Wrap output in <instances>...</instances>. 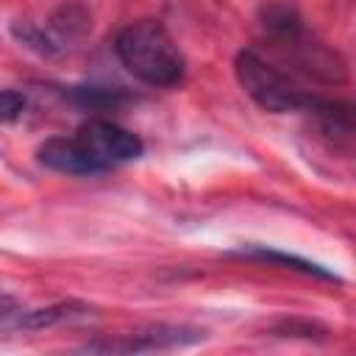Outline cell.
I'll return each mask as SVG.
<instances>
[{
    "label": "cell",
    "mask_w": 356,
    "mask_h": 356,
    "mask_svg": "<svg viewBox=\"0 0 356 356\" xmlns=\"http://www.w3.org/2000/svg\"><path fill=\"white\" fill-rule=\"evenodd\" d=\"M25 95L17 89H0V125H8L22 117L25 111Z\"/></svg>",
    "instance_id": "cell-9"
},
{
    "label": "cell",
    "mask_w": 356,
    "mask_h": 356,
    "mask_svg": "<svg viewBox=\"0 0 356 356\" xmlns=\"http://www.w3.org/2000/svg\"><path fill=\"white\" fill-rule=\"evenodd\" d=\"M75 139L83 145V150L89 153V159L97 164L100 172H108L128 161H136L145 150L142 139L134 131H128L111 120H100V117L86 120L75 131Z\"/></svg>",
    "instance_id": "cell-4"
},
{
    "label": "cell",
    "mask_w": 356,
    "mask_h": 356,
    "mask_svg": "<svg viewBox=\"0 0 356 356\" xmlns=\"http://www.w3.org/2000/svg\"><path fill=\"white\" fill-rule=\"evenodd\" d=\"M36 159L42 167L64 172V175H100L97 164L89 159L83 145L72 136H50L36 147Z\"/></svg>",
    "instance_id": "cell-6"
},
{
    "label": "cell",
    "mask_w": 356,
    "mask_h": 356,
    "mask_svg": "<svg viewBox=\"0 0 356 356\" xmlns=\"http://www.w3.org/2000/svg\"><path fill=\"white\" fill-rule=\"evenodd\" d=\"M83 314H89V306L67 300V303H53V306H44V309H31V312L22 309L11 323H14V328L39 331V328H50L56 323H64V320H72V317H83Z\"/></svg>",
    "instance_id": "cell-7"
},
{
    "label": "cell",
    "mask_w": 356,
    "mask_h": 356,
    "mask_svg": "<svg viewBox=\"0 0 356 356\" xmlns=\"http://www.w3.org/2000/svg\"><path fill=\"white\" fill-rule=\"evenodd\" d=\"M120 64L150 86H178L186 75V58L172 33L159 19H136L114 36Z\"/></svg>",
    "instance_id": "cell-1"
},
{
    "label": "cell",
    "mask_w": 356,
    "mask_h": 356,
    "mask_svg": "<svg viewBox=\"0 0 356 356\" xmlns=\"http://www.w3.org/2000/svg\"><path fill=\"white\" fill-rule=\"evenodd\" d=\"M245 256L250 259H259V261H275V264H286L292 270H300L306 275H317V278H325V281H337L334 273H328L325 267L314 264V261H306L300 256H292V253H281V250H267V248H250V250H242Z\"/></svg>",
    "instance_id": "cell-8"
},
{
    "label": "cell",
    "mask_w": 356,
    "mask_h": 356,
    "mask_svg": "<svg viewBox=\"0 0 356 356\" xmlns=\"http://www.w3.org/2000/svg\"><path fill=\"white\" fill-rule=\"evenodd\" d=\"M19 312H22V303H19L17 298H11V295L0 292V323H8V320H14Z\"/></svg>",
    "instance_id": "cell-10"
},
{
    "label": "cell",
    "mask_w": 356,
    "mask_h": 356,
    "mask_svg": "<svg viewBox=\"0 0 356 356\" xmlns=\"http://www.w3.org/2000/svg\"><path fill=\"white\" fill-rule=\"evenodd\" d=\"M203 339L200 328L192 325H172V323H156L136 328L131 334H122L117 339H103V342H89L86 350L95 353H153V350H178L189 348Z\"/></svg>",
    "instance_id": "cell-5"
},
{
    "label": "cell",
    "mask_w": 356,
    "mask_h": 356,
    "mask_svg": "<svg viewBox=\"0 0 356 356\" xmlns=\"http://www.w3.org/2000/svg\"><path fill=\"white\" fill-rule=\"evenodd\" d=\"M264 28L286 47L292 50V58L295 64L317 78V81H325V83H342L348 78V64L345 58L325 47L323 42H317L314 36H309V31L303 28L300 17L295 14L292 6H273L264 11Z\"/></svg>",
    "instance_id": "cell-2"
},
{
    "label": "cell",
    "mask_w": 356,
    "mask_h": 356,
    "mask_svg": "<svg viewBox=\"0 0 356 356\" xmlns=\"http://www.w3.org/2000/svg\"><path fill=\"white\" fill-rule=\"evenodd\" d=\"M234 72H236L239 86L253 97V103L273 114L309 111L317 97L300 89L281 67L270 64L256 50H239L234 58Z\"/></svg>",
    "instance_id": "cell-3"
}]
</instances>
